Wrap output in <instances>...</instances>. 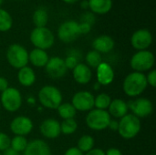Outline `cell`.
<instances>
[{"label":"cell","instance_id":"8fae6325","mask_svg":"<svg viewBox=\"0 0 156 155\" xmlns=\"http://www.w3.org/2000/svg\"><path fill=\"white\" fill-rule=\"evenodd\" d=\"M71 104L76 111H90L94 107V96L90 91H79L72 97Z\"/></svg>","mask_w":156,"mask_h":155},{"label":"cell","instance_id":"ac0fdd59","mask_svg":"<svg viewBox=\"0 0 156 155\" xmlns=\"http://www.w3.org/2000/svg\"><path fill=\"white\" fill-rule=\"evenodd\" d=\"M72 70L73 79L79 84H88L92 78V72L90 70V68H89L86 64L79 63Z\"/></svg>","mask_w":156,"mask_h":155},{"label":"cell","instance_id":"7bdbcfd3","mask_svg":"<svg viewBox=\"0 0 156 155\" xmlns=\"http://www.w3.org/2000/svg\"><path fill=\"white\" fill-rule=\"evenodd\" d=\"M80 6H81L82 8H89V2H88V0L82 1L81 4H80Z\"/></svg>","mask_w":156,"mask_h":155},{"label":"cell","instance_id":"8d00e7d4","mask_svg":"<svg viewBox=\"0 0 156 155\" xmlns=\"http://www.w3.org/2000/svg\"><path fill=\"white\" fill-rule=\"evenodd\" d=\"M64 155H83V153H81L77 147H71L66 151Z\"/></svg>","mask_w":156,"mask_h":155},{"label":"cell","instance_id":"7a4b0ae2","mask_svg":"<svg viewBox=\"0 0 156 155\" xmlns=\"http://www.w3.org/2000/svg\"><path fill=\"white\" fill-rule=\"evenodd\" d=\"M141 131V121L133 114H126L119 122L118 132L123 139L130 140L138 135Z\"/></svg>","mask_w":156,"mask_h":155},{"label":"cell","instance_id":"bcb514c9","mask_svg":"<svg viewBox=\"0 0 156 155\" xmlns=\"http://www.w3.org/2000/svg\"><path fill=\"white\" fill-rule=\"evenodd\" d=\"M101 86V85L100 83L96 82V83H95V85H94V90H99Z\"/></svg>","mask_w":156,"mask_h":155},{"label":"cell","instance_id":"4dcf8cb0","mask_svg":"<svg viewBox=\"0 0 156 155\" xmlns=\"http://www.w3.org/2000/svg\"><path fill=\"white\" fill-rule=\"evenodd\" d=\"M78 128V123L74 119H67L62 122L60 124L61 132L65 135H70L76 132Z\"/></svg>","mask_w":156,"mask_h":155},{"label":"cell","instance_id":"8992f818","mask_svg":"<svg viewBox=\"0 0 156 155\" xmlns=\"http://www.w3.org/2000/svg\"><path fill=\"white\" fill-rule=\"evenodd\" d=\"M111 120V116L107 111L94 109L89 111L86 117V124L91 130L102 131L108 128Z\"/></svg>","mask_w":156,"mask_h":155},{"label":"cell","instance_id":"ab89813d","mask_svg":"<svg viewBox=\"0 0 156 155\" xmlns=\"http://www.w3.org/2000/svg\"><path fill=\"white\" fill-rule=\"evenodd\" d=\"M105 155H122V153L120 150L116 148H111L105 153Z\"/></svg>","mask_w":156,"mask_h":155},{"label":"cell","instance_id":"681fc988","mask_svg":"<svg viewBox=\"0 0 156 155\" xmlns=\"http://www.w3.org/2000/svg\"><path fill=\"white\" fill-rule=\"evenodd\" d=\"M16 1H19V0H16Z\"/></svg>","mask_w":156,"mask_h":155},{"label":"cell","instance_id":"5b68a950","mask_svg":"<svg viewBox=\"0 0 156 155\" xmlns=\"http://www.w3.org/2000/svg\"><path fill=\"white\" fill-rule=\"evenodd\" d=\"M6 59L13 68L20 69L28 63V52L23 46L13 44L7 48Z\"/></svg>","mask_w":156,"mask_h":155},{"label":"cell","instance_id":"74e56055","mask_svg":"<svg viewBox=\"0 0 156 155\" xmlns=\"http://www.w3.org/2000/svg\"><path fill=\"white\" fill-rule=\"evenodd\" d=\"M8 88V81L5 78L0 77V91L3 92Z\"/></svg>","mask_w":156,"mask_h":155},{"label":"cell","instance_id":"f1b7e54d","mask_svg":"<svg viewBox=\"0 0 156 155\" xmlns=\"http://www.w3.org/2000/svg\"><path fill=\"white\" fill-rule=\"evenodd\" d=\"M27 139L25 138V136H18V135H16L12 140H11V143H10V148L16 152V153H21V152H24L27 145Z\"/></svg>","mask_w":156,"mask_h":155},{"label":"cell","instance_id":"ee69618b","mask_svg":"<svg viewBox=\"0 0 156 155\" xmlns=\"http://www.w3.org/2000/svg\"><path fill=\"white\" fill-rule=\"evenodd\" d=\"M62 1L65 2V3H67V4H74V3L78 2L79 0H62Z\"/></svg>","mask_w":156,"mask_h":155},{"label":"cell","instance_id":"7402d4cb","mask_svg":"<svg viewBox=\"0 0 156 155\" xmlns=\"http://www.w3.org/2000/svg\"><path fill=\"white\" fill-rule=\"evenodd\" d=\"M89 8L92 13L104 15L112 8V0H88Z\"/></svg>","mask_w":156,"mask_h":155},{"label":"cell","instance_id":"ffe728a7","mask_svg":"<svg viewBox=\"0 0 156 155\" xmlns=\"http://www.w3.org/2000/svg\"><path fill=\"white\" fill-rule=\"evenodd\" d=\"M108 109L110 116H112L114 118H122L127 114L129 110L127 103L121 99H115L112 100Z\"/></svg>","mask_w":156,"mask_h":155},{"label":"cell","instance_id":"d6986e66","mask_svg":"<svg viewBox=\"0 0 156 155\" xmlns=\"http://www.w3.org/2000/svg\"><path fill=\"white\" fill-rule=\"evenodd\" d=\"M92 48L99 53H109L114 48V40L108 35H101L93 40Z\"/></svg>","mask_w":156,"mask_h":155},{"label":"cell","instance_id":"4fadbf2b","mask_svg":"<svg viewBox=\"0 0 156 155\" xmlns=\"http://www.w3.org/2000/svg\"><path fill=\"white\" fill-rule=\"evenodd\" d=\"M46 72L48 75L53 79H59L67 73V67L65 65L64 59L59 57H52L48 59L47 65L45 66Z\"/></svg>","mask_w":156,"mask_h":155},{"label":"cell","instance_id":"f6af8a7d","mask_svg":"<svg viewBox=\"0 0 156 155\" xmlns=\"http://www.w3.org/2000/svg\"><path fill=\"white\" fill-rule=\"evenodd\" d=\"M27 102H28L29 104H34V103H35V100H34L33 98H29V99L27 100Z\"/></svg>","mask_w":156,"mask_h":155},{"label":"cell","instance_id":"ba28073f","mask_svg":"<svg viewBox=\"0 0 156 155\" xmlns=\"http://www.w3.org/2000/svg\"><path fill=\"white\" fill-rule=\"evenodd\" d=\"M1 105L10 112L16 111L22 104V96L16 88L8 87L1 94Z\"/></svg>","mask_w":156,"mask_h":155},{"label":"cell","instance_id":"603a6c76","mask_svg":"<svg viewBox=\"0 0 156 155\" xmlns=\"http://www.w3.org/2000/svg\"><path fill=\"white\" fill-rule=\"evenodd\" d=\"M17 79L22 86L29 87L33 85L36 81V74L34 70L29 67H24L19 69L17 74Z\"/></svg>","mask_w":156,"mask_h":155},{"label":"cell","instance_id":"d6a6232c","mask_svg":"<svg viewBox=\"0 0 156 155\" xmlns=\"http://www.w3.org/2000/svg\"><path fill=\"white\" fill-rule=\"evenodd\" d=\"M64 62L68 69H73L79 64V58L76 55H69L64 59Z\"/></svg>","mask_w":156,"mask_h":155},{"label":"cell","instance_id":"30bf717a","mask_svg":"<svg viewBox=\"0 0 156 155\" xmlns=\"http://www.w3.org/2000/svg\"><path fill=\"white\" fill-rule=\"evenodd\" d=\"M128 108L131 109L133 114L137 118H145L151 115L154 111V105L151 100L145 98H139L129 102Z\"/></svg>","mask_w":156,"mask_h":155},{"label":"cell","instance_id":"d590c367","mask_svg":"<svg viewBox=\"0 0 156 155\" xmlns=\"http://www.w3.org/2000/svg\"><path fill=\"white\" fill-rule=\"evenodd\" d=\"M94 19H95V18H94L93 15L90 14V13H86V14H84L83 16H82V22L88 23V24H90V25H91V26H92V24H93V22H94Z\"/></svg>","mask_w":156,"mask_h":155},{"label":"cell","instance_id":"816d5d0a","mask_svg":"<svg viewBox=\"0 0 156 155\" xmlns=\"http://www.w3.org/2000/svg\"><path fill=\"white\" fill-rule=\"evenodd\" d=\"M0 155H2V154H1V153H0Z\"/></svg>","mask_w":156,"mask_h":155},{"label":"cell","instance_id":"83f0119b","mask_svg":"<svg viewBox=\"0 0 156 155\" xmlns=\"http://www.w3.org/2000/svg\"><path fill=\"white\" fill-rule=\"evenodd\" d=\"M86 62H87V66L90 68H93V69H97L99 67V65L102 62V58L101 53L95 51V50H91L89 51L86 55Z\"/></svg>","mask_w":156,"mask_h":155},{"label":"cell","instance_id":"6da1fadb","mask_svg":"<svg viewBox=\"0 0 156 155\" xmlns=\"http://www.w3.org/2000/svg\"><path fill=\"white\" fill-rule=\"evenodd\" d=\"M147 86L146 76L144 73L134 71L126 76L123 80L122 89L127 96L137 97L146 90Z\"/></svg>","mask_w":156,"mask_h":155},{"label":"cell","instance_id":"cb8c5ba5","mask_svg":"<svg viewBox=\"0 0 156 155\" xmlns=\"http://www.w3.org/2000/svg\"><path fill=\"white\" fill-rule=\"evenodd\" d=\"M32 20L36 27H44L48 24V11L45 7H38L37 8L32 16Z\"/></svg>","mask_w":156,"mask_h":155},{"label":"cell","instance_id":"5bb4252c","mask_svg":"<svg viewBox=\"0 0 156 155\" xmlns=\"http://www.w3.org/2000/svg\"><path fill=\"white\" fill-rule=\"evenodd\" d=\"M33 129L32 121L27 116H17L10 123L11 132L18 136L27 135Z\"/></svg>","mask_w":156,"mask_h":155},{"label":"cell","instance_id":"1f68e13d","mask_svg":"<svg viewBox=\"0 0 156 155\" xmlns=\"http://www.w3.org/2000/svg\"><path fill=\"white\" fill-rule=\"evenodd\" d=\"M11 140L5 133L0 132V152H5L10 148Z\"/></svg>","mask_w":156,"mask_h":155},{"label":"cell","instance_id":"3957f363","mask_svg":"<svg viewBox=\"0 0 156 155\" xmlns=\"http://www.w3.org/2000/svg\"><path fill=\"white\" fill-rule=\"evenodd\" d=\"M38 100L42 106L54 110L62 103V94L58 88L47 85L40 89L38 92Z\"/></svg>","mask_w":156,"mask_h":155},{"label":"cell","instance_id":"836d02e7","mask_svg":"<svg viewBox=\"0 0 156 155\" xmlns=\"http://www.w3.org/2000/svg\"><path fill=\"white\" fill-rule=\"evenodd\" d=\"M146 80H147V84H149L150 86H152L153 88H154L156 86V70H151L148 75L146 76Z\"/></svg>","mask_w":156,"mask_h":155},{"label":"cell","instance_id":"52a82bcc","mask_svg":"<svg viewBox=\"0 0 156 155\" xmlns=\"http://www.w3.org/2000/svg\"><path fill=\"white\" fill-rule=\"evenodd\" d=\"M154 56L149 50H141L136 52L131 58L130 64L133 70L143 73L150 70L154 65Z\"/></svg>","mask_w":156,"mask_h":155},{"label":"cell","instance_id":"e575fe53","mask_svg":"<svg viewBox=\"0 0 156 155\" xmlns=\"http://www.w3.org/2000/svg\"><path fill=\"white\" fill-rule=\"evenodd\" d=\"M79 26H80V35H86L88 34L90 29H91V25L88 24V23H79Z\"/></svg>","mask_w":156,"mask_h":155},{"label":"cell","instance_id":"e0dca14e","mask_svg":"<svg viewBox=\"0 0 156 155\" xmlns=\"http://www.w3.org/2000/svg\"><path fill=\"white\" fill-rule=\"evenodd\" d=\"M97 79L98 83L102 86L110 85L114 79V71L112 66L106 62H101L97 68Z\"/></svg>","mask_w":156,"mask_h":155},{"label":"cell","instance_id":"4316f807","mask_svg":"<svg viewBox=\"0 0 156 155\" xmlns=\"http://www.w3.org/2000/svg\"><path fill=\"white\" fill-rule=\"evenodd\" d=\"M94 139L90 135H83L78 141V149L81 153H88L94 147Z\"/></svg>","mask_w":156,"mask_h":155},{"label":"cell","instance_id":"9c48e42d","mask_svg":"<svg viewBox=\"0 0 156 155\" xmlns=\"http://www.w3.org/2000/svg\"><path fill=\"white\" fill-rule=\"evenodd\" d=\"M80 36L79 23L69 20L62 23L58 29V37L64 43H71Z\"/></svg>","mask_w":156,"mask_h":155},{"label":"cell","instance_id":"f546056e","mask_svg":"<svg viewBox=\"0 0 156 155\" xmlns=\"http://www.w3.org/2000/svg\"><path fill=\"white\" fill-rule=\"evenodd\" d=\"M112 99L106 93H101L96 98H94V106L99 110H105L109 108Z\"/></svg>","mask_w":156,"mask_h":155},{"label":"cell","instance_id":"277c9868","mask_svg":"<svg viewBox=\"0 0 156 155\" xmlns=\"http://www.w3.org/2000/svg\"><path fill=\"white\" fill-rule=\"evenodd\" d=\"M30 41L36 48L46 50L54 45L55 37L52 31L48 27H35L31 31Z\"/></svg>","mask_w":156,"mask_h":155},{"label":"cell","instance_id":"d4e9b609","mask_svg":"<svg viewBox=\"0 0 156 155\" xmlns=\"http://www.w3.org/2000/svg\"><path fill=\"white\" fill-rule=\"evenodd\" d=\"M58 115L63 119V120H67V119H74L75 115H76V110L75 108L72 106L71 103H61L58 108Z\"/></svg>","mask_w":156,"mask_h":155},{"label":"cell","instance_id":"f35d334b","mask_svg":"<svg viewBox=\"0 0 156 155\" xmlns=\"http://www.w3.org/2000/svg\"><path fill=\"white\" fill-rule=\"evenodd\" d=\"M85 155H105V153L101 149H91Z\"/></svg>","mask_w":156,"mask_h":155},{"label":"cell","instance_id":"484cf974","mask_svg":"<svg viewBox=\"0 0 156 155\" xmlns=\"http://www.w3.org/2000/svg\"><path fill=\"white\" fill-rule=\"evenodd\" d=\"M13 25L11 15L5 9L0 8V32L8 31Z\"/></svg>","mask_w":156,"mask_h":155},{"label":"cell","instance_id":"7c38bea8","mask_svg":"<svg viewBox=\"0 0 156 155\" xmlns=\"http://www.w3.org/2000/svg\"><path fill=\"white\" fill-rule=\"evenodd\" d=\"M153 42L152 33L145 28L139 29L135 31L131 37V44L133 48L138 51L147 50V48L151 46Z\"/></svg>","mask_w":156,"mask_h":155},{"label":"cell","instance_id":"f907efd6","mask_svg":"<svg viewBox=\"0 0 156 155\" xmlns=\"http://www.w3.org/2000/svg\"><path fill=\"white\" fill-rule=\"evenodd\" d=\"M151 155H154V154H151Z\"/></svg>","mask_w":156,"mask_h":155},{"label":"cell","instance_id":"c3c4849f","mask_svg":"<svg viewBox=\"0 0 156 155\" xmlns=\"http://www.w3.org/2000/svg\"><path fill=\"white\" fill-rule=\"evenodd\" d=\"M0 109H1V103H0Z\"/></svg>","mask_w":156,"mask_h":155},{"label":"cell","instance_id":"44dd1931","mask_svg":"<svg viewBox=\"0 0 156 155\" xmlns=\"http://www.w3.org/2000/svg\"><path fill=\"white\" fill-rule=\"evenodd\" d=\"M49 58L46 50H42L39 48H34L33 50L28 53V61L30 63L37 68L45 67L48 61Z\"/></svg>","mask_w":156,"mask_h":155},{"label":"cell","instance_id":"9a60e30c","mask_svg":"<svg viewBox=\"0 0 156 155\" xmlns=\"http://www.w3.org/2000/svg\"><path fill=\"white\" fill-rule=\"evenodd\" d=\"M40 132L41 134L48 139H55L58 138L60 133V123L54 119H47L40 125Z\"/></svg>","mask_w":156,"mask_h":155},{"label":"cell","instance_id":"60d3db41","mask_svg":"<svg viewBox=\"0 0 156 155\" xmlns=\"http://www.w3.org/2000/svg\"><path fill=\"white\" fill-rule=\"evenodd\" d=\"M118 127H119V122L117 121H112L111 120L108 128H110L112 131H118Z\"/></svg>","mask_w":156,"mask_h":155},{"label":"cell","instance_id":"b9f144b4","mask_svg":"<svg viewBox=\"0 0 156 155\" xmlns=\"http://www.w3.org/2000/svg\"><path fill=\"white\" fill-rule=\"evenodd\" d=\"M5 154L4 155H18V153H16V152H15V151H13L11 148H9V149H7L6 151H5Z\"/></svg>","mask_w":156,"mask_h":155},{"label":"cell","instance_id":"7dc6e473","mask_svg":"<svg viewBox=\"0 0 156 155\" xmlns=\"http://www.w3.org/2000/svg\"><path fill=\"white\" fill-rule=\"evenodd\" d=\"M3 1H4V0H0V6H1V5L3 4Z\"/></svg>","mask_w":156,"mask_h":155},{"label":"cell","instance_id":"2e32d148","mask_svg":"<svg viewBox=\"0 0 156 155\" xmlns=\"http://www.w3.org/2000/svg\"><path fill=\"white\" fill-rule=\"evenodd\" d=\"M24 155H52L51 150L47 143L35 139L29 142L24 151Z\"/></svg>","mask_w":156,"mask_h":155}]
</instances>
